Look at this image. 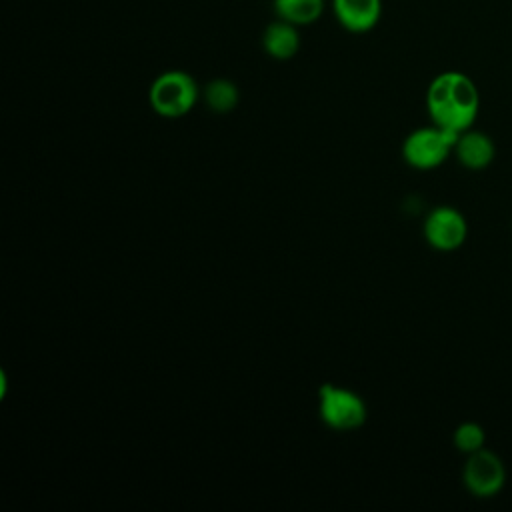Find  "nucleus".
<instances>
[{
  "instance_id": "nucleus-1",
  "label": "nucleus",
  "mask_w": 512,
  "mask_h": 512,
  "mask_svg": "<svg viewBox=\"0 0 512 512\" xmlns=\"http://www.w3.org/2000/svg\"><path fill=\"white\" fill-rule=\"evenodd\" d=\"M426 110L432 124L444 130L460 134L472 128L480 110V94L474 80L456 70L434 76L426 90Z\"/></svg>"
},
{
  "instance_id": "nucleus-2",
  "label": "nucleus",
  "mask_w": 512,
  "mask_h": 512,
  "mask_svg": "<svg viewBox=\"0 0 512 512\" xmlns=\"http://www.w3.org/2000/svg\"><path fill=\"white\" fill-rule=\"evenodd\" d=\"M200 88L184 70H166L154 78L148 90L152 110L162 118H182L196 106Z\"/></svg>"
},
{
  "instance_id": "nucleus-3",
  "label": "nucleus",
  "mask_w": 512,
  "mask_h": 512,
  "mask_svg": "<svg viewBox=\"0 0 512 512\" xmlns=\"http://www.w3.org/2000/svg\"><path fill=\"white\" fill-rule=\"evenodd\" d=\"M318 414L328 428L352 432L366 422L368 408L358 392L326 382L318 390Z\"/></svg>"
},
{
  "instance_id": "nucleus-4",
  "label": "nucleus",
  "mask_w": 512,
  "mask_h": 512,
  "mask_svg": "<svg viewBox=\"0 0 512 512\" xmlns=\"http://www.w3.org/2000/svg\"><path fill=\"white\" fill-rule=\"evenodd\" d=\"M458 134L436 124L412 130L402 142V158L416 170H432L454 152Z\"/></svg>"
},
{
  "instance_id": "nucleus-5",
  "label": "nucleus",
  "mask_w": 512,
  "mask_h": 512,
  "mask_svg": "<svg viewBox=\"0 0 512 512\" xmlns=\"http://www.w3.org/2000/svg\"><path fill=\"white\" fill-rule=\"evenodd\" d=\"M462 482L472 496L492 498L506 484V466L496 452L482 448L468 454L462 470Z\"/></svg>"
},
{
  "instance_id": "nucleus-6",
  "label": "nucleus",
  "mask_w": 512,
  "mask_h": 512,
  "mask_svg": "<svg viewBox=\"0 0 512 512\" xmlns=\"http://www.w3.org/2000/svg\"><path fill=\"white\" fill-rule=\"evenodd\" d=\"M424 240L440 252H452L460 248L468 236V224L464 214L454 206H436L424 218Z\"/></svg>"
},
{
  "instance_id": "nucleus-7",
  "label": "nucleus",
  "mask_w": 512,
  "mask_h": 512,
  "mask_svg": "<svg viewBox=\"0 0 512 512\" xmlns=\"http://www.w3.org/2000/svg\"><path fill=\"white\" fill-rule=\"evenodd\" d=\"M332 10L342 28L362 34L378 24L382 16V0H332Z\"/></svg>"
},
{
  "instance_id": "nucleus-8",
  "label": "nucleus",
  "mask_w": 512,
  "mask_h": 512,
  "mask_svg": "<svg viewBox=\"0 0 512 512\" xmlns=\"http://www.w3.org/2000/svg\"><path fill=\"white\" fill-rule=\"evenodd\" d=\"M454 154L464 168L484 170L486 166L492 164L496 156V146L488 134L468 128L458 134L454 144Z\"/></svg>"
},
{
  "instance_id": "nucleus-9",
  "label": "nucleus",
  "mask_w": 512,
  "mask_h": 512,
  "mask_svg": "<svg viewBox=\"0 0 512 512\" xmlns=\"http://www.w3.org/2000/svg\"><path fill=\"white\" fill-rule=\"evenodd\" d=\"M262 48L274 60H290L300 50L298 26L282 18L270 22L262 34Z\"/></svg>"
},
{
  "instance_id": "nucleus-10",
  "label": "nucleus",
  "mask_w": 512,
  "mask_h": 512,
  "mask_svg": "<svg viewBox=\"0 0 512 512\" xmlns=\"http://www.w3.org/2000/svg\"><path fill=\"white\" fill-rule=\"evenodd\" d=\"M274 12L286 22L308 26L322 16L324 0H274Z\"/></svg>"
},
{
  "instance_id": "nucleus-11",
  "label": "nucleus",
  "mask_w": 512,
  "mask_h": 512,
  "mask_svg": "<svg viewBox=\"0 0 512 512\" xmlns=\"http://www.w3.org/2000/svg\"><path fill=\"white\" fill-rule=\"evenodd\" d=\"M204 102L212 112L228 114L240 102V90L228 78H214L204 88Z\"/></svg>"
},
{
  "instance_id": "nucleus-12",
  "label": "nucleus",
  "mask_w": 512,
  "mask_h": 512,
  "mask_svg": "<svg viewBox=\"0 0 512 512\" xmlns=\"http://www.w3.org/2000/svg\"><path fill=\"white\" fill-rule=\"evenodd\" d=\"M452 440H454V446L458 448V452H462L466 456L486 448V432L478 422H472V420L458 424Z\"/></svg>"
}]
</instances>
